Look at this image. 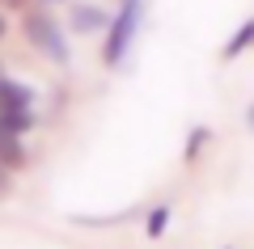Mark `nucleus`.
Masks as SVG:
<instances>
[{"instance_id":"obj_8","label":"nucleus","mask_w":254,"mask_h":249,"mask_svg":"<svg viewBox=\"0 0 254 249\" xmlns=\"http://www.w3.org/2000/svg\"><path fill=\"white\" fill-rule=\"evenodd\" d=\"M0 127H9V131L26 135L30 127H34V106H30V110H0Z\"/></svg>"},{"instance_id":"obj_1","label":"nucleus","mask_w":254,"mask_h":249,"mask_svg":"<svg viewBox=\"0 0 254 249\" xmlns=\"http://www.w3.org/2000/svg\"><path fill=\"white\" fill-rule=\"evenodd\" d=\"M21 30H26L30 47H34L43 59L60 63V68L72 59V47H68V38H64V26H60V17L51 13V4H30L26 17H21Z\"/></svg>"},{"instance_id":"obj_11","label":"nucleus","mask_w":254,"mask_h":249,"mask_svg":"<svg viewBox=\"0 0 254 249\" xmlns=\"http://www.w3.org/2000/svg\"><path fill=\"white\" fill-rule=\"evenodd\" d=\"M246 127H250V131H254V101H250V106H246Z\"/></svg>"},{"instance_id":"obj_12","label":"nucleus","mask_w":254,"mask_h":249,"mask_svg":"<svg viewBox=\"0 0 254 249\" xmlns=\"http://www.w3.org/2000/svg\"><path fill=\"white\" fill-rule=\"evenodd\" d=\"M4 34H9V21H4V13H0V38H4Z\"/></svg>"},{"instance_id":"obj_4","label":"nucleus","mask_w":254,"mask_h":249,"mask_svg":"<svg viewBox=\"0 0 254 249\" xmlns=\"http://www.w3.org/2000/svg\"><path fill=\"white\" fill-rule=\"evenodd\" d=\"M242 51H254V17H246L242 26L229 34V43L220 47V59L233 63V59H242Z\"/></svg>"},{"instance_id":"obj_6","label":"nucleus","mask_w":254,"mask_h":249,"mask_svg":"<svg viewBox=\"0 0 254 249\" xmlns=\"http://www.w3.org/2000/svg\"><path fill=\"white\" fill-rule=\"evenodd\" d=\"M170 215H174V207H170V203L148 207V215H144V237H148V241H161V237H165V228H170Z\"/></svg>"},{"instance_id":"obj_5","label":"nucleus","mask_w":254,"mask_h":249,"mask_svg":"<svg viewBox=\"0 0 254 249\" xmlns=\"http://www.w3.org/2000/svg\"><path fill=\"white\" fill-rule=\"evenodd\" d=\"M0 165H4V169H21V165H26V144H21V135L9 131V127H0Z\"/></svg>"},{"instance_id":"obj_9","label":"nucleus","mask_w":254,"mask_h":249,"mask_svg":"<svg viewBox=\"0 0 254 249\" xmlns=\"http://www.w3.org/2000/svg\"><path fill=\"white\" fill-rule=\"evenodd\" d=\"M9 173H13V169H4V165H0V195H9V186H13Z\"/></svg>"},{"instance_id":"obj_13","label":"nucleus","mask_w":254,"mask_h":249,"mask_svg":"<svg viewBox=\"0 0 254 249\" xmlns=\"http://www.w3.org/2000/svg\"><path fill=\"white\" fill-rule=\"evenodd\" d=\"M34 4H68V0H34Z\"/></svg>"},{"instance_id":"obj_7","label":"nucleus","mask_w":254,"mask_h":249,"mask_svg":"<svg viewBox=\"0 0 254 249\" xmlns=\"http://www.w3.org/2000/svg\"><path fill=\"white\" fill-rule=\"evenodd\" d=\"M212 144V127H190V135H187V152H182V160L187 165H195L199 160V152Z\"/></svg>"},{"instance_id":"obj_2","label":"nucleus","mask_w":254,"mask_h":249,"mask_svg":"<svg viewBox=\"0 0 254 249\" xmlns=\"http://www.w3.org/2000/svg\"><path fill=\"white\" fill-rule=\"evenodd\" d=\"M140 26H144V0H119V9L110 13L106 38H102V63L106 68H119L131 51V43L140 38Z\"/></svg>"},{"instance_id":"obj_14","label":"nucleus","mask_w":254,"mask_h":249,"mask_svg":"<svg viewBox=\"0 0 254 249\" xmlns=\"http://www.w3.org/2000/svg\"><path fill=\"white\" fill-rule=\"evenodd\" d=\"M225 249H233V245H225Z\"/></svg>"},{"instance_id":"obj_10","label":"nucleus","mask_w":254,"mask_h":249,"mask_svg":"<svg viewBox=\"0 0 254 249\" xmlns=\"http://www.w3.org/2000/svg\"><path fill=\"white\" fill-rule=\"evenodd\" d=\"M4 4H9V9H21V13H26L30 4H34V0H4Z\"/></svg>"},{"instance_id":"obj_3","label":"nucleus","mask_w":254,"mask_h":249,"mask_svg":"<svg viewBox=\"0 0 254 249\" xmlns=\"http://www.w3.org/2000/svg\"><path fill=\"white\" fill-rule=\"evenodd\" d=\"M106 26H110V13L102 9V4H89V0L68 4V30H72L76 38H85V34H106Z\"/></svg>"}]
</instances>
